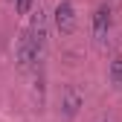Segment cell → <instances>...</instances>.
Instances as JSON below:
<instances>
[{"label":"cell","mask_w":122,"mask_h":122,"mask_svg":"<svg viewBox=\"0 0 122 122\" xmlns=\"http://www.w3.org/2000/svg\"><path fill=\"white\" fill-rule=\"evenodd\" d=\"M35 0H15V9H18V15H26L29 9H32Z\"/></svg>","instance_id":"8992f818"},{"label":"cell","mask_w":122,"mask_h":122,"mask_svg":"<svg viewBox=\"0 0 122 122\" xmlns=\"http://www.w3.org/2000/svg\"><path fill=\"white\" fill-rule=\"evenodd\" d=\"M108 32H111V3L105 0V3H99L96 6V12H93V41H105L108 38Z\"/></svg>","instance_id":"3957f363"},{"label":"cell","mask_w":122,"mask_h":122,"mask_svg":"<svg viewBox=\"0 0 122 122\" xmlns=\"http://www.w3.org/2000/svg\"><path fill=\"white\" fill-rule=\"evenodd\" d=\"M44 41H47V20H44V12L38 9L32 18V26L20 35V44H18V67L20 70L35 67V61L44 52Z\"/></svg>","instance_id":"6da1fadb"},{"label":"cell","mask_w":122,"mask_h":122,"mask_svg":"<svg viewBox=\"0 0 122 122\" xmlns=\"http://www.w3.org/2000/svg\"><path fill=\"white\" fill-rule=\"evenodd\" d=\"M81 105H84L81 90L76 87V84H67V87H64V96H61V113H64L67 119H73L76 113H79Z\"/></svg>","instance_id":"277c9868"},{"label":"cell","mask_w":122,"mask_h":122,"mask_svg":"<svg viewBox=\"0 0 122 122\" xmlns=\"http://www.w3.org/2000/svg\"><path fill=\"white\" fill-rule=\"evenodd\" d=\"M52 20H55V29L61 35H73V29H76V6H73V0H61L55 6V12H52Z\"/></svg>","instance_id":"7a4b0ae2"},{"label":"cell","mask_w":122,"mask_h":122,"mask_svg":"<svg viewBox=\"0 0 122 122\" xmlns=\"http://www.w3.org/2000/svg\"><path fill=\"white\" fill-rule=\"evenodd\" d=\"M111 84L116 90H122V55H116L111 61Z\"/></svg>","instance_id":"5b68a950"}]
</instances>
